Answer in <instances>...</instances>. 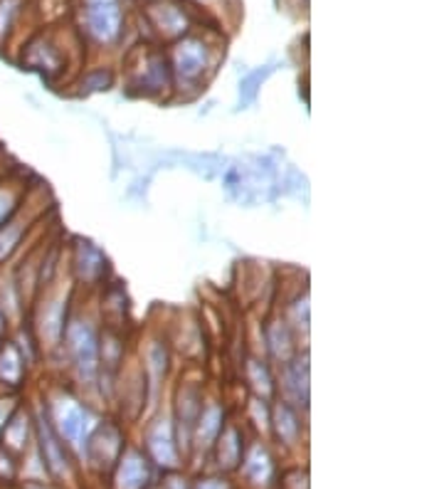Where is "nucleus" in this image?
Masks as SVG:
<instances>
[{"label":"nucleus","mask_w":444,"mask_h":489,"mask_svg":"<svg viewBox=\"0 0 444 489\" xmlns=\"http://www.w3.org/2000/svg\"><path fill=\"white\" fill-rule=\"evenodd\" d=\"M43 408L47 421L55 428V433L60 435L62 443L69 450H75L77 455L85 457L89 438H92V433L99 425L96 413L86 405V401L77 398L67 388L57 386L52 393H47Z\"/></svg>","instance_id":"obj_1"},{"label":"nucleus","mask_w":444,"mask_h":489,"mask_svg":"<svg viewBox=\"0 0 444 489\" xmlns=\"http://www.w3.org/2000/svg\"><path fill=\"white\" fill-rule=\"evenodd\" d=\"M99 329L89 317L75 314L67 319L65 336H62V351L77 383L85 388H95L99 383Z\"/></svg>","instance_id":"obj_2"},{"label":"nucleus","mask_w":444,"mask_h":489,"mask_svg":"<svg viewBox=\"0 0 444 489\" xmlns=\"http://www.w3.org/2000/svg\"><path fill=\"white\" fill-rule=\"evenodd\" d=\"M166 57H168V67H171L173 87H200L215 69L217 55L207 37L190 30L186 37L171 43Z\"/></svg>","instance_id":"obj_3"},{"label":"nucleus","mask_w":444,"mask_h":489,"mask_svg":"<svg viewBox=\"0 0 444 489\" xmlns=\"http://www.w3.org/2000/svg\"><path fill=\"white\" fill-rule=\"evenodd\" d=\"M43 300L37 301L33 310V329L35 341L40 346V353L60 351L62 336H65V326H67V311H69V294L62 290H55L52 284H43Z\"/></svg>","instance_id":"obj_4"},{"label":"nucleus","mask_w":444,"mask_h":489,"mask_svg":"<svg viewBox=\"0 0 444 489\" xmlns=\"http://www.w3.org/2000/svg\"><path fill=\"white\" fill-rule=\"evenodd\" d=\"M79 25L89 43L96 47H116L126 30V10L121 0L79 3Z\"/></svg>","instance_id":"obj_5"},{"label":"nucleus","mask_w":444,"mask_h":489,"mask_svg":"<svg viewBox=\"0 0 444 489\" xmlns=\"http://www.w3.org/2000/svg\"><path fill=\"white\" fill-rule=\"evenodd\" d=\"M144 20L163 43H176L193 30V17L183 0H146Z\"/></svg>","instance_id":"obj_6"},{"label":"nucleus","mask_w":444,"mask_h":489,"mask_svg":"<svg viewBox=\"0 0 444 489\" xmlns=\"http://www.w3.org/2000/svg\"><path fill=\"white\" fill-rule=\"evenodd\" d=\"M33 428H35V440H37V453L43 457L45 470L52 474V477H67L69 470H72V463H69L67 450L60 440V435L55 433V428L47 421L45 415L43 403L37 405V413L33 415Z\"/></svg>","instance_id":"obj_7"},{"label":"nucleus","mask_w":444,"mask_h":489,"mask_svg":"<svg viewBox=\"0 0 444 489\" xmlns=\"http://www.w3.org/2000/svg\"><path fill=\"white\" fill-rule=\"evenodd\" d=\"M138 55H141V57H138V65L131 69L134 87H138V92H141V95H156V92H161V89H171L173 77L166 50H156L151 45H146V50L141 47Z\"/></svg>","instance_id":"obj_8"},{"label":"nucleus","mask_w":444,"mask_h":489,"mask_svg":"<svg viewBox=\"0 0 444 489\" xmlns=\"http://www.w3.org/2000/svg\"><path fill=\"white\" fill-rule=\"evenodd\" d=\"M146 450L154 464L163 470H178L180 455H178V440H176V428H173L171 413L158 415L148 428H146Z\"/></svg>","instance_id":"obj_9"},{"label":"nucleus","mask_w":444,"mask_h":489,"mask_svg":"<svg viewBox=\"0 0 444 489\" xmlns=\"http://www.w3.org/2000/svg\"><path fill=\"white\" fill-rule=\"evenodd\" d=\"M23 65L52 77V75H62V69L67 65V55L50 35H37L23 50Z\"/></svg>","instance_id":"obj_10"},{"label":"nucleus","mask_w":444,"mask_h":489,"mask_svg":"<svg viewBox=\"0 0 444 489\" xmlns=\"http://www.w3.org/2000/svg\"><path fill=\"white\" fill-rule=\"evenodd\" d=\"M151 482V460L136 450L124 447L114 463V489H146Z\"/></svg>","instance_id":"obj_11"},{"label":"nucleus","mask_w":444,"mask_h":489,"mask_svg":"<svg viewBox=\"0 0 444 489\" xmlns=\"http://www.w3.org/2000/svg\"><path fill=\"white\" fill-rule=\"evenodd\" d=\"M282 401L291 403L294 408H308V353H297L289 363L282 366Z\"/></svg>","instance_id":"obj_12"},{"label":"nucleus","mask_w":444,"mask_h":489,"mask_svg":"<svg viewBox=\"0 0 444 489\" xmlns=\"http://www.w3.org/2000/svg\"><path fill=\"white\" fill-rule=\"evenodd\" d=\"M227 423H225V408L217 401H203V408L197 413L196 428H193V440L190 447H200V450H213L215 440L222 433Z\"/></svg>","instance_id":"obj_13"},{"label":"nucleus","mask_w":444,"mask_h":489,"mask_svg":"<svg viewBox=\"0 0 444 489\" xmlns=\"http://www.w3.org/2000/svg\"><path fill=\"white\" fill-rule=\"evenodd\" d=\"M299 339L294 336V331L289 329V324L284 321V317H277L272 321H267L265 326V343L267 351L272 356L279 366L289 363L297 353H299Z\"/></svg>","instance_id":"obj_14"},{"label":"nucleus","mask_w":444,"mask_h":489,"mask_svg":"<svg viewBox=\"0 0 444 489\" xmlns=\"http://www.w3.org/2000/svg\"><path fill=\"white\" fill-rule=\"evenodd\" d=\"M25 203H23V208L10 218L8 223L0 228V267L8 265L10 258L20 250V245L25 240V235L30 232L35 220H37L33 213H25Z\"/></svg>","instance_id":"obj_15"},{"label":"nucleus","mask_w":444,"mask_h":489,"mask_svg":"<svg viewBox=\"0 0 444 489\" xmlns=\"http://www.w3.org/2000/svg\"><path fill=\"white\" fill-rule=\"evenodd\" d=\"M27 381V363L10 339L0 341V388L20 391Z\"/></svg>","instance_id":"obj_16"},{"label":"nucleus","mask_w":444,"mask_h":489,"mask_svg":"<svg viewBox=\"0 0 444 489\" xmlns=\"http://www.w3.org/2000/svg\"><path fill=\"white\" fill-rule=\"evenodd\" d=\"M269 428L277 433V438L282 440L284 445H297L301 438V418L299 408H294L287 401H277L269 405Z\"/></svg>","instance_id":"obj_17"},{"label":"nucleus","mask_w":444,"mask_h":489,"mask_svg":"<svg viewBox=\"0 0 444 489\" xmlns=\"http://www.w3.org/2000/svg\"><path fill=\"white\" fill-rule=\"evenodd\" d=\"M27 193H30V186L20 173H3L0 176V228L23 208Z\"/></svg>","instance_id":"obj_18"},{"label":"nucleus","mask_w":444,"mask_h":489,"mask_svg":"<svg viewBox=\"0 0 444 489\" xmlns=\"http://www.w3.org/2000/svg\"><path fill=\"white\" fill-rule=\"evenodd\" d=\"M33 415H30L23 405H17L15 413L10 415L8 425L3 430V435H0V447H5L13 455H20V453H25L27 445H30V435H33Z\"/></svg>","instance_id":"obj_19"},{"label":"nucleus","mask_w":444,"mask_h":489,"mask_svg":"<svg viewBox=\"0 0 444 489\" xmlns=\"http://www.w3.org/2000/svg\"><path fill=\"white\" fill-rule=\"evenodd\" d=\"M213 450L222 470H235V467L242 463V455H245L239 430L235 428V425H225L220 435H217V440H215Z\"/></svg>","instance_id":"obj_20"},{"label":"nucleus","mask_w":444,"mask_h":489,"mask_svg":"<svg viewBox=\"0 0 444 489\" xmlns=\"http://www.w3.org/2000/svg\"><path fill=\"white\" fill-rule=\"evenodd\" d=\"M245 378H247V386L252 388L255 398L269 401L277 391V378H274L272 369L265 359L249 356L247 363H245Z\"/></svg>","instance_id":"obj_21"},{"label":"nucleus","mask_w":444,"mask_h":489,"mask_svg":"<svg viewBox=\"0 0 444 489\" xmlns=\"http://www.w3.org/2000/svg\"><path fill=\"white\" fill-rule=\"evenodd\" d=\"M242 463H245V474L249 480L259 484V487H267L272 484L274 480V460L269 455V450L265 445H252L247 450V455H242Z\"/></svg>","instance_id":"obj_22"},{"label":"nucleus","mask_w":444,"mask_h":489,"mask_svg":"<svg viewBox=\"0 0 444 489\" xmlns=\"http://www.w3.org/2000/svg\"><path fill=\"white\" fill-rule=\"evenodd\" d=\"M168 349H166V343L161 341H148L146 343V351H144V381L146 383H151V391L161 386L163 378H166V371H168Z\"/></svg>","instance_id":"obj_23"},{"label":"nucleus","mask_w":444,"mask_h":489,"mask_svg":"<svg viewBox=\"0 0 444 489\" xmlns=\"http://www.w3.org/2000/svg\"><path fill=\"white\" fill-rule=\"evenodd\" d=\"M284 321L289 324V329L294 331L297 339H301V334H308V294L304 292V297H297V300L291 301L289 311H287V317Z\"/></svg>","instance_id":"obj_24"},{"label":"nucleus","mask_w":444,"mask_h":489,"mask_svg":"<svg viewBox=\"0 0 444 489\" xmlns=\"http://www.w3.org/2000/svg\"><path fill=\"white\" fill-rule=\"evenodd\" d=\"M102 258V252L89 242H79V255L75 258V270L85 267V280H99L104 275V265H92V260Z\"/></svg>","instance_id":"obj_25"},{"label":"nucleus","mask_w":444,"mask_h":489,"mask_svg":"<svg viewBox=\"0 0 444 489\" xmlns=\"http://www.w3.org/2000/svg\"><path fill=\"white\" fill-rule=\"evenodd\" d=\"M20 5H23V0H0V45L13 33L17 15H20Z\"/></svg>","instance_id":"obj_26"},{"label":"nucleus","mask_w":444,"mask_h":489,"mask_svg":"<svg viewBox=\"0 0 444 489\" xmlns=\"http://www.w3.org/2000/svg\"><path fill=\"white\" fill-rule=\"evenodd\" d=\"M17 395L15 391H5V393H0V435H3V430L8 425L10 415L15 413L17 408Z\"/></svg>","instance_id":"obj_27"},{"label":"nucleus","mask_w":444,"mask_h":489,"mask_svg":"<svg viewBox=\"0 0 444 489\" xmlns=\"http://www.w3.org/2000/svg\"><path fill=\"white\" fill-rule=\"evenodd\" d=\"M196 489H230V482L220 477H206V480H197Z\"/></svg>","instance_id":"obj_28"},{"label":"nucleus","mask_w":444,"mask_h":489,"mask_svg":"<svg viewBox=\"0 0 444 489\" xmlns=\"http://www.w3.org/2000/svg\"><path fill=\"white\" fill-rule=\"evenodd\" d=\"M190 3H197V5H215L217 0H190Z\"/></svg>","instance_id":"obj_29"}]
</instances>
